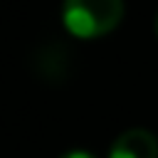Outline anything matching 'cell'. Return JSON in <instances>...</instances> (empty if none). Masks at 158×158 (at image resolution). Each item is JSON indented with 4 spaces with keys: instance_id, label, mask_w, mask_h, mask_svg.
<instances>
[{
    "instance_id": "2",
    "label": "cell",
    "mask_w": 158,
    "mask_h": 158,
    "mask_svg": "<svg viewBox=\"0 0 158 158\" xmlns=\"http://www.w3.org/2000/svg\"><path fill=\"white\" fill-rule=\"evenodd\" d=\"M109 158H158V138L146 128H128L114 138Z\"/></svg>"
},
{
    "instance_id": "3",
    "label": "cell",
    "mask_w": 158,
    "mask_h": 158,
    "mask_svg": "<svg viewBox=\"0 0 158 158\" xmlns=\"http://www.w3.org/2000/svg\"><path fill=\"white\" fill-rule=\"evenodd\" d=\"M59 158H94L89 151H69V153H64V156H59Z\"/></svg>"
},
{
    "instance_id": "1",
    "label": "cell",
    "mask_w": 158,
    "mask_h": 158,
    "mask_svg": "<svg viewBox=\"0 0 158 158\" xmlns=\"http://www.w3.org/2000/svg\"><path fill=\"white\" fill-rule=\"evenodd\" d=\"M123 17V0H64L62 22L69 35L94 40L118 27Z\"/></svg>"
},
{
    "instance_id": "4",
    "label": "cell",
    "mask_w": 158,
    "mask_h": 158,
    "mask_svg": "<svg viewBox=\"0 0 158 158\" xmlns=\"http://www.w3.org/2000/svg\"><path fill=\"white\" fill-rule=\"evenodd\" d=\"M153 35H156V40H158V15H156V20H153Z\"/></svg>"
}]
</instances>
